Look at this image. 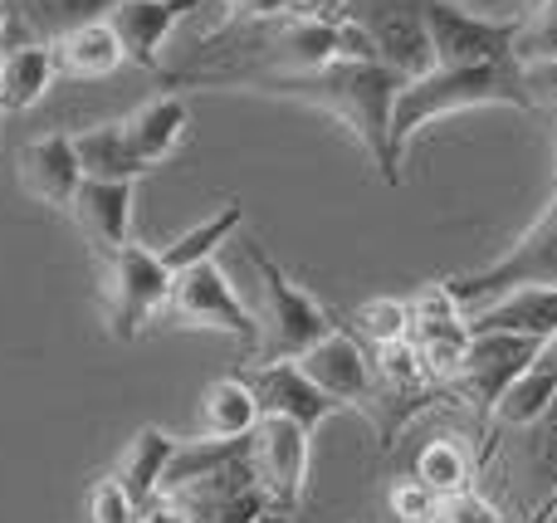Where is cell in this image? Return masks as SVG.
I'll list each match as a JSON object with an SVG mask.
<instances>
[{"label": "cell", "mask_w": 557, "mask_h": 523, "mask_svg": "<svg viewBox=\"0 0 557 523\" xmlns=\"http://www.w3.org/2000/svg\"><path fill=\"white\" fill-rule=\"evenodd\" d=\"M529 284H557V196L548 211L539 215V225H533L504 260L484 264V270H474V274H460V279H445V289L455 294V303H460L465 313H474V309H484V303H494L499 294L529 289Z\"/></svg>", "instance_id": "52a82bcc"}, {"label": "cell", "mask_w": 557, "mask_h": 523, "mask_svg": "<svg viewBox=\"0 0 557 523\" xmlns=\"http://www.w3.org/2000/svg\"><path fill=\"white\" fill-rule=\"evenodd\" d=\"M88 523H137V505L113 475L98 480L94 495H88Z\"/></svg>", "instance_id": "f546056e"}, {"label": "cell", "mask_w": 557, "mask_h": 523, "mask_svg": "<svg viewBox=\"0 0 557 523\" xmlns=\"http://www.w3.org/2000/svg\"><path fill=\"white\" fill-rule=\"evenodd\" d=\"M196 5H201V0H117V5L108 10V25H113L117 45H123V54L133 59V64L162 69L166 35H172L176 20Z\"/></svg>", "instance_id": "2e32d148"}, {"label": "cell", "mask_w": 557, "mask_h": 523, "mask_svg": "<svg viewBox=\"0 0 557 523\" xmlns=\"http://www.w3.org/2000/svg\"><path fill=\"white\" fill-rule=\"evenodd\" d=\"M411 475L435 495H460L480 480V440L474 436H431L411 460Z\"/></svg>", "instance_id": "44dd1931"}, {"label": "cell", "mask_w": 557, "mask_h": 523, "mask_svg": "<svg viewBox=\"0 0 557 523\" xmlns=\"http://www.w3.org/2000/svg\"><path fill=\"white\" fill-rule=\"evenodd\" d=\"M49 49H54L59 74H69V78H108L127 64V54L108 20H84V25L64 29Z\"/></svg>", "instance_id": "ffe728a7"}, {"label": "cell", "mask_w": 557, "mask_h": 523, "mask_svg": "<svg viewBox=\"0 0 557 523\" xmlns=\"http://www.w3.org/2000/svg\"><path fill=\"white\" fill-rule=\"evenodd\" d=\"M117 0H5V45H54L84 20H108Z\"/></svg>", "instance_id": "e0dca14e"}, {"label": "cell", "mask_w": 557, "mask_h": 523, "mask_svg": "<svg viewBox=\"0 0 557 523\" xmlns=\"http://www.w3.org/2000/svg\"><path fill=\"white\" fill-rule=\"evenodd\" d=\"M74 152H78L84 176H98V182H137L147 172L143 157L127 147L123 123H98V127L74 133Z\"/></svg>", "instance_id": "d4e9b609"}, {"label": "cell", "mask_w": 557, "mask_h": 523, "mask_svg": "<svg viewBox=\"0 0 557 523\" xmlns=\"http://www.w3.org/2000/svg\"><path fill=\"white\" fill-rule=\"evenodd\" d=\"M166 294H172V270L147 245L127 240L103 260V323L117 343L143 338L147 323L162 319Z\"/></svg>", "instance_id": "5b68a950"}, {"label": "cell", "mask_w": 557, "mask_h": 523, "mask_svg": "<svg viewBox=\"0 0 557 523\" xmlns=\"http://www.w3.org/2000/svg\"><path fill=\"white\" fill-rule=\"evenodd\" d=\"M533 352H539V338H529V333H470V348H465L450 391L474 416L480 465L494 456V411H499L504 391L519 382V372L533 362Z\"/></svg>", "instance_id": "277c9868"}, {"label": "cell", "mask_w": 557, "mask_h": 523, "mask_svg": "<svg viewBox=\"0 0 557 523\" xmlns=\"http://www.w3.org/2000/svg\"><path fill=\"white\" fill-rule=\"evenodd\" d=\"M240 221H245V206L240 201H225L215 215H206L201 225L182 231L172 245H166V250H157V254H162V264L172 274L176 270H191V264H201V260H215V250H221V245L240 231Z\"/></svg>", "instance_id": "484cf974"}, {"label": "cell", "mask_w": 557, "mask_h": 523, "mask_svg": "<svg viewBox=\"0 0 557 523\" xmlns=\"http://www.w3.org/2000/svg\"><path fill=\"white\" fill-rule=\"evenodd\" d=\"M78 182H84V166H78V152H74V133H45L20 147V186L39 206L69 211Z\"/></svg>", "instance_id": "9a60e30c"}, {"label": "cell", "mask_w": 557, "mask_h": 523, "mask_svg": "<svg viewBox=\"0 0 557 523\" xmlns=\"http://www.w3.org/2000/svg\"><path fill=\"white\" fill-rule=\"evenodd\" d=\"M441 523H509L499 505H490V499L480 495V485L460 489V495H445L441 505Z\"/></svg>", "instance_id": "4dcf8cb0"}, {"label": "cell", "mask_w": 557, "mask_h": 523, "mask_svg": "<svg viewBox=\"0 0 557 523\" xmlns=\"http://www.w3.org/2000/svg\"><path fill=\"white\" fill-rule=\"evenodd\" d=\"M553 397H557V333L539 338V352H533V362L519 372V382L504 391L499 411H494V436H499V431L533 426Z\"/></svg>", "instance_id": "ac0fdd59"}, {"label": "cell", "mask_w": 557, "mask_h": 523, "mask_svg": "<svg viewBox=\"0 0 557 523\" xmlns=\"http://www.w3.org/2000/svg\"><path fill=\"white\" fill-rule=\"evenodd\" d=\"M186 123H191L186 98L182 94H157V98H147L143 108H133V113L123 117V133H127V147L143 157V166H157L176 152V142L186 137Z\"/></svg>", "instance_id": "d6986e66"}, {"label": "cell", "mask_w": 557, "mask_h": 523, "mask_svg": "<svg viewBox=\"0 0 557 523\" xmlns=\"http://www.w3.org/2000/svg\"><path fill=\"white\" fill-rule=\"evenodd\" d=\"M0 64H5V29H0Z\"/></svg>", "instance_id": "836d02e7"}, {"label": "cell", "mask_w": 557, "mask_h": 523, "mask_svg": "<svg viewBox=\"0 0 557 523\" xmlns=\"http://www.w3.org/2000/svg\"><path fill=\"white\" fill-rule=\"evenodd\" d=\"M484 103H513V108H533L529 78L523 64H484V69H441L431 74L406 78L396 88V108H392V157L401 166V147L411 142L416 127H425L431 117H445L455 108H484Z\"/></svg>", "instance_id": "7a4b0ae2"}, {"label": "cell", "mask_w": 557, "mask_h": 523, "mask_svg": "<svg viewBox=\"0 0 557 523\" xmlns=\"http://www.w3.org/2000/svg\"><path fill=\"white\" fill-rule=\"evenodd\" d=\"M172 450H176V436H166V431H157V426H143L123 446V460H117L113 480L127 489V499H133L137 509H143L147 499L162 495V475H166Z\"/></svg>", "instance_id": "7402d4cb"}, {"label": "cell", "mask_w": 557, "mask_h": 523, "mask_svg": "<svg viewBox=\"0 0 557 523\" xmlns=\"http://www.w3.org/2000/svg\"><path fill=\"white\" fill-rule=\"evenodd\" d=\"M162 319H172L176 328L231 333V338H240L250 352H255V343H260V319H255V309L235 294L221 260H201V264H191V270H176Z\"/></svg>", "instance_id": "8992f818"}, {"label": "cell", "mask_w": 557, "mask_h": 523, "mask_svg": "<svg viewBox=\"0 0 557 523\" xmlns=\"http://www.w3.org/2000/svg\"><path fill=\"white\" fill-rule=\"evenodd\" d=\"M441 505L445 499L431 485H421L416 475H396L392 489H386V509L401 523H441Z\"/></svg>", "instance_id": "f1b7e54d"}, {"label": "cell", "mask_w": 557, "mask_h": 523, "mask_svg": "<svg viewBox=\"0 0 557 523\" xmlns=\"http://www.w3.org/2000/svg\"><path fill=\"white\" fill-rule=\"evenodd\" d=\"M0 117H5V108H0Z\"/></svg>", "instance_id": "d590c367"}, {"label": "cell", "mask_w": 557, "mask_h": 523, "mask_svg": "<svg viewBox=\"0 0 557 523\" xmlns=\"http://www.w3.org/2000/svg\"><path fill=\"white\" fill-rule=\"evenodd\" d=\"M0 29H5V0H0Z\"/></svg>", "instance_id": "e575fe53"}, {"label": "cell", "mask_w": 557, "mask_h": 523, "mask_svg": "<svg viewBox=\"0 0 557 523\" xmlns=\"http://www.w3.org/2000/svg\"><path fill=\"white\" fill-rule=\"evenodd\" d=\"M337 407H352V411H367L372 407V391H376V368H372V348L357 343L347 328H333L327 338H318L304 358H294Z\"/></svg>", "instance_id": "7c38bea8"}, {"label": "cell", "mask_w": 557, "mask_h": 523, "mask_svg": "<svg viewBox=\"0 0 557 523\" xmlns=\"http://www.w3.org/2000/svg\"><path fill=\"white\" fill-rule=\"evenodd\" d=\"M425 25H431L435 64L441 69H484V64H519L513 39H519V15L484 20L450 0H421Z\"/></svg>", "instance_id": "9c48e42d"}, {"label": "cell", "mask_w": 557, "mask_h": 523, "mask_svg": "<svg viewBox=\"0 0 557 523\" xmlns=\"http://www.w3.org/2000/svg\"><path fill=\"white\" fill-rule=\"evenodd\" d=\"M260 426V401H255V387L240 377H221L206 387L201 397V436L215 440H245Z\"/></svg>", "instance_id": "cb8c5ba5"}, {"label": "cell", "mask_w": 557, "mask_h": 523, "mask_svg": "<svg viewBox=\"0 0 557 523\" xmlns=\"http://www.w3.org/2000/svg\"><path fill=\"white\" fill-rule=\"evenodd\" d=\"M352 333L367 348H386V343L411 338V303L406 299H367L352 309Z\"/></svg>", "instance_id": "4316f807"}, {"label": "cell", "mask_w": 557, "mask_h": 523, "mask_svg": "<svg viewBox=\"0 0 557 523\" xmlns=\"http://www.w3.org/2000/svg\"><path fill=\"white\" fill-rule=\"evenodd\" d=\"M166 499H172L176 514L186 523H260L264 514H274L270 495H264L260 480H255L250 440H245V450H235L231 460L211 465L206 475L176 485Z\"/></svg>", "instance_id": "ba28073f"}, {"label": "cell", "mask_w": 557, "mask_h": 523, "mask_svg": "<svg viewBox=\"0 0 557 523\" xmlns=\"http://www.w3.org/2000/svg\"><path fill=\"white\" fill-rule=\"evenodd\" d=\"M133 201H137V182H98V176L78 182L69 215H74L78 235L94 245L98 260L117 254L133 240Z\"/></svg>", "instance_id": "5bb4252c"}, {"label": "cell", "mask_w": 557, "mask_h": 523, "mask_svg": "<svg viewBox=\"0 0 557 523\" xmlns=\"http://www.w3.org/2000/svg\"><path fill=\"white\" fill-rule=\"evenodd\" d=\"M513 59L529 64H557V0H539L529 15H519V39H513Z\"/></svg>", "instance_id": "83f0119b"}, {"label": "cell", "mask_w": 557, "mask_h": 523, "mask_svg": "<svg viewBox=\"0 0 557 523\" xmlns=\"http://www.w3.org/2000/svg\"><path fill=\"white\" fill-rule=\"evenodd\" d=\"M406 78L396 69H386L382 59H327L318 69H288V74H255L240 88L250 94H270V98H294V103L323 108L337 123L352 127V137L367 147V157L376 162V172L386 182H401L392 157V108H396V88Z\"/></svg>", "instance_id": "6da1fadb"}, {"label": "cell", "mask_w": 557, "mask_h": 523, "mask_svg": "<svg viewBox=\"0 0 557 523\" xmlns=\"http://www.w3.org/2000/svg\"><path fill=\"white\" fill-rule=\"evenodd\" d=\"M250 264L260 274V313H255L260 319V343H255V362H294L318 338H327L337 328L333 313L308 289H298L260 245H250Z\"/></svg>", "instance_id": "3957f363"}, {"label": "cell", "mask_w": 557, "mask_h": 523, "mask_svg": "<svg viewBox=\"0 0 557 523\" xmlns=\"http://www.w3.org/2000/svg\"><path fill=\"white\" fill-rule=\"evenodd\" d=\"M260 523H294V514H264Z\"/></svg>", "instance_id": "d6a6232c"}, {"label": "cell", "mask_w": 557, "mask_h": 523, "mask_svg": "<svg viewBox=\"0 0 557 523\" xmlns=\"http://www.w3.org/2000/svg\"><path fill=\"white\" fill-rule=\"evenodd\" d=\"M245 382L255 387V401H260V416H288L304 431H318L327 416H337V401L308 377L298 362H250Z\"/></svg>", "instance_id": "4fadbf2b"}, {"label": "cell", "mask_w": 557, "mask_h": 523, "mask_svg": "<svg viewBox=\"0 0 557 523\" xmlns=\"http://www.w3.org/2000/svg\"><path fill=\"white\" fill-rule=\"evenodd\" d=\"M59 64L49 45H5V64H0V108L5 113H25L49 94Z\"/></svg>", "instance_id": "603a6c76"}, {"label": "cell", "mask_w": 557, "mask_h": 523, "mask_svg": "<svg viewBox=\"0 0 557 523\" xmlns=\"http://www.w3.org/2000/svg\"><path fill=\"white\" fill-rule=\"evenodd\" d=\"M343 15L367 29L376 59L401 78H421L435 69V45L421 0H343Z\"/></svg>", "instance_id": "30bf717a"}, {"label": "cell", "mask_w": 557, "mask_h": 523, "mask_svg": "<svg viewBox=\"0 0 557 523\" xmlns=\"http://www.w3.org/2000/svg\"><path fill=\"white\" fill-rule=\"evenodd\" d=\"M308 440H313V431H304L288 416H260V426L250 431V465L260 489L270 495L274 514H298V505H304Z\"/></svg>", "instance_id": "8fae6325"}, {"label": "cell", "mask_w": 557, "mask_h": 523, "mask_svg": "<svg viewBox=\"0 0 557 523\" xmlns=\"http://www.w3.org/2000/svg\"><path fill=\"white\" fill-rule=\"evenodd\" d=\"M533 98H557V64H529L523 69Z\"/></svg>", "instance_id": "1f68e13d"}]
</instances>
